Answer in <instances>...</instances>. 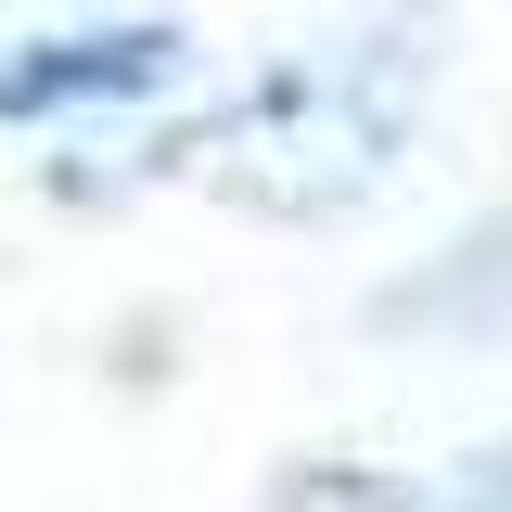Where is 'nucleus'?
Returning a JSON list of instances; mask_svg holds the SVG:
<instances>
[{
  "label": "nucleus",
  "instance_id": "obj_2",
  "mask_svg": "<svg viewBox=\"0 0 512 512\" xmlns=\"http://www.w3.org/2000/svg\"><path fill=\"white\" fill-rule=\"evenodd\" d=\"M192 77V26L141 13V26H52V39H13L0 52V128H52V116H128V103H167Z\"/></svg>",
  "mask_w": 512,
  "mask_h": 512
},
{
  "label": "nucleus",
  "instance_id": "obj_1",
  "mask_svg": "<svg viewBox=\"0 0 512 512\" xmlns=\"http://www.w3.org/2000/svg\"><path fill=\"white\" fill-rule=\"evenodd\" d=\"M423 77L436 52L410 26H372V39H320V52L269 64L244 103H218V154H231V192L269 205V218H333L359 192L397 180L410 154V116H423Z\"/></svg>",
  "mask_w": 512,
  "mask_h": 512
}]
</instances>
